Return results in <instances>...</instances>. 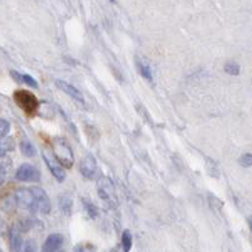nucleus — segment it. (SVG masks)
<instances>
[{"mask_svg":"<svg viewBox=\"0 0 252 252\" xmlns=\"http://www.w3.org/2000/svg\"><path fill=\"white\" fill-rule=\"evenodd\" d=\"M86 208H87V212H89V215L91 216V217H96V215H97V209H96V207L94 206V204L91 203H87L86 202Z\"/></svg>","mask_w":252,"mask_h":252,"instance_id":"obj_23","label":"nucleus"},{"mask_svg":"<svg viewBox=\"0 0 252 252\" xmlns=\"http://www.w3.org/2000/svg\"><path fill=\"white\" fill-rule=\"evenodd\" d=\"M63 245V236L60 233H52L47 237L44 241L43 247H42V252H56L57 250L61 249Z\"/></svg>","mask_w":252,"mask_h":252,"instance_id":"obj_11","label":"nucleus"},{"mask_svg":"<svg viewBox=\"0 0 252 252\" xmlns=\"http://www.w3.org/2000/svg\"><path fill=\"white\" fill-rule=\"evenodd\" d=\"M14 202L18 207L24 209H31L35 212L34 195L32 193L31 188H19L14 193Z\"/></svg>","mask_w":252,"mask_h":252,"instance_id":"obj_3","label":"nucleus"},{"mask_svg":"<svg viewBox=\"0 0 252 252\" xmlns=\"http://www.w3.org/2000/svg\"><path fill=\"white\" fill-rule=\"evenodd\" d=\"M23 237H22V231L18 228V226H13L9 231V247L12 252H20L23 247Z\"/></svg>","mask_w":252,"mask_h":252,"instance_id":"obj_8","label":"nucleus"},{"mask_svg":"<svg viewBox=\"0 0 252 252\" xmlns=\"http://www.w3.org/2000/svg\"><path fill=\"white\" fill-rule=\"evenodd\" d=\"M224 71L228 73V75H232V76H237L240 75V66H238L236 62H227L224 64Z\"/></svg>","mask_w":252,"mask_h":252,"instance_id":"obj_15","label":"nucleus"},{"mask_svg":"<svg viewBox=\"0 0 252 252\" xmlns=\"http://www.w3.org/2000/svg\"><path fill=\"white\" fill-rule=\"evenodd\" d=\"M5 177H6L5 169H4L3 166L0 165V186H3V183L5 182Z\"/></svg>","mask_w":252,"mask_h":252,"instance_id":"obj_24","label":"nucleus"},{"mask_svg":"<svg viewBox=\"0 0 252 252\" xmlns=\"http://www.w3.org/2000/svg\"><path fill=\"white\" fill-rule=\"evenodd\" d=\"M10 130V124L5 119H0V139L5 138Z\"/></svg>","mask_w":252,"mask_h":252,"instance_id":"obj_17","label":"nucleus"},{"mask_svg":"<svg viewBox=\"0 0 252 252\" xmlns=\"http://www.w3.org/2000/svg\"><path fill=\"white\" fill-rule=\"evenodd\" d=\"M37 251V244H35L34 240H28L27 242H24L23 247H22V251L20 252H35Z\"/></svg>","mask_w":252,"mask_h":252,"instance_id":"obj_18","label":"nucleus"},{"mask_svg":"<svg viewBox=\"0 0 252 252\" xmlns=\"http://www.w3.org/2000/svg\"><path fill=\"white\" fill-rule=\"evenodd\" d=\"M75 252H96V250L90 244H80L75 247Z\"/></svg>","mask_w":252,"mask_h":252,"instance_id":"obj_20","label":"nucleus"},{"mask_svg":"<svg viewBox=\"0 0 252 252\" xmlns=\"http://www.w3.org/2000/svg\"><path fill=\"white\" fill-rule=\"evenodd\" d=\"M0 252H3V251H1V249H0Z\"/></svg>","mask_w":252,"mask_h":252,"instance_id":"obj_26","label":"nucleus"},{"mask_svg":"<svg viewBox=\"0 0 252 252\" xmlns=\"http://www.w3.org/2000/svg\"><path fill=\"white\" fill-rule=\"evenodd\" d=\"M15 149V141L13 138L0 139V158H4L8 153Z\"/></svg>","mask_w":252,"mask_h":252,"instance_id":"obj_12","label":"nucleus"},{"mask_svg":"<svg viewBox=\"0 0 252 252\" xmlns=\"http://www.w3.org/2000/svg\"><path fill=\"white\" fill-rule=\"evenodd\" d=\"M60 204H61V208H62L64 212L69 213V211H71V206H72V202H71V199H69V198L62 197V198H61Z\"/></svg>","mask_w":252,"mask_h":252,"instance_id":"obj_21","label":"nucleus"},{"mask_svg":"<svg viewBox=\"0 0 252 252\" xmlns=\"http://www.w3.org/2000/svg\"><path fill=\"white\" fill-rule=\"evenodd\" d=\"M31 190L34 195L35 211L43 213V215H48L51 211V202H49V197L44 192V189L39 188V187H32Z\"/></svg>","mask_w":252,"mask_h":252,"instance_id":"obj_4","label":"nucleus"},{"mask_svg":"<svg viewBox=\"0 0 252 252\" xmlns=\"http://www.w3.org/2000/svg\"><path fill=\"white\" fill-rule=\"evenodd\" d=\"M22 83H27L29 87H33V89H38V83L34 78L29 75H22Z\"/></svg>","mask_w":252,"mask_h":252,"instance_id":"obj_19","label":"nucleus"},{"mask_svg":"<svg viewBox=\"0 0 252 252\" xmlns=\"http://www.w3.org/2000/svg\"><path fill=\"white\" fill-rule=\"evenodd\" d=\"M10 75L14 77V80L17 81L18 83H22V75H20V73H18L17 71H10Z\"/></svg>","mask_w":252,"mask_h":252,"instance_id":"obj_25","label":"nucleus"},{"mask_svg":"<svg viewBox=\"0 0 252 252\" xmlns=\"http://www.w3.org/2000/svg\"><path fill=\"white\" fill-rule=\"evenodd\" d=\"M43 159L44 161H46L47 166H48L49 172L52 173V175H53L58 182H63L66 179V172L63 170L62 166H61L57 161L53 160L52 158H49L46 152H43Z\"/></svg>","mask_w":252,"mask_h":252,"instance_id":"obj_9","label":"nucleus"},{"mask_svg":"<svg viewBox=\"0 0 252 252\" xmlns=\"http://www.w3.org/2000/svg\"><path fill=\"white\" fill-rule=\"evenodd\" d=\"M121 244L125 252H129L132 247V236L129 231H124L123 237H121Z\"/></svg>","mask_w":252,"mask_h":252,"instance_id":"obj_14","label":"nucleus"},{"mask_svg":"<svg viewBox=\"0 0 252 252\" xmlns=\"http://www.w3.org/2000/svg\"><path fill=\"white\" fill-rule=\"evenodd\" d=\"M15 178L20 182H39L40 173L34 165L22 164L15 173Z\"/></svg>","mask_w":252,"mask_h":252,"instance_id":"obj_5","label":"nucleus"},{"mask_svg":"<svg viewBox=\"0 0 252 252\" xmlns=\"http://www.w3.org/2000/svg\"><path fill=\"white\" fill-rule=\"evenodd\" d=\"M20 152L23 153V154L28 158L34 157V155L37 154V150H35L34 145H33L29 140H27V139L22 140V143H20Z\"/></svg>","mask_w":252,"mask_h":252,"instance_id":"obj_13","label":"nucleus"},{"mask_svg":"<svg viewBox=\"0 0 252 252\" xmlns=\"http://www.w3.org/2000/svg\"><path fill=\"white\" fill-rule=\"evenodd\" d=\"M139 71H140V75L143 76V77H145L146 80H153L152 69H150V67L148 66V64H145L144 62H139Z\"/></svg>","mask_w":252,"mask_h":252,"instance_id":"obj_16","label":"nucleus"},{"mask_svg":"<svg viewBox=\"0 0 252 252\" xmlns=\"http://www.w3.org/2000/svg\"><path fill=\"white\" fill-rule=\"evenodd\" d=\"M80 172L87 179H92L94 177V173L97 172V164H96V159L92 155H86L81 160Z\"/></svg>","mask_w":252,"mask_h":252,"instance_id":"obj_7","label":"nucleus"},{"mask_svg":"<svg viewBox=\"0 0 252 252\" xmlns=\"http://www.w3.org/2000/svg\"><path fill=\"white\" fill-rule=\"evenodd\" d=\"M98 189V195H100L101 199H103L105 202H109L112 204V202L116 201V197H115L114 192V186L110 182V179L107 178H101L100 182L97 184Z\"/></svg>","mask_w":252,"mask_h":252,"instance_id":"obj_6","label":"nucleus"},{"mask_svg":"<svg viewBox=\"0 0 252 252\" xmlns=\"http://www.w3.org/2000/svg\"><path fill=\"white\" fill-rule=\"evenodd\" d=\"M240 164L244 166V168H250V166H251V164H252L251 154H250V153H247V154L242 155V157L240 158Z\"/></svg>","mask_w":252,"mask_h":252,"instance_id":"obj_22","label":"nucleus"},{"mask_svg":"<svg viewBox=\"0 0 252 252\" xmlns=\"http://www.w3.org/2000/svg\"><path fill=\"white\" fill-rule=\"evenodd\" d=\"M56 86L58 87L60 90H62L64 94H67L68 96H71L73 100L78 101V102H85V100H83V94H81L80 90L76 89L75 86H72L71 83L66 82V81L63 80H56Z\"/></svg>","mask_w":252,"mask_h":252,"instance_id":"obj_10","label":"nucleus"},{"mask_svg":"<svg viewBox=\"0 0 252 252\" xmlns=\"http://www.w3.org/2000/svg\"><path fill=\"white\" fill-rule=\"evenodd\" d=\"M13 97H14V101L18 106L28 115H33L37 111L38 107H39L38 98L32 92L26 91V90H18V91H15Z\"/></svg>","mask_w":252,"mask_h":252,"instance_id":"obj_2","label":"nucleus"},{"mask_svg":"<svg viewBox=\"0 0 252 252\" xmlns=\"http://www.w3.org/2000/svg\"><path fill=\"white\" fill-rule=\"evenodd\" d=\"M52 153L55 155V159L62 168L69 169L75 163V157L71 146L68 145L64 139L55 138L52 140Z\"/></svg>","mask_w":252,"mask_h":252,"instance_id":"obj_1","label":"nucleus"}]
</instances>
